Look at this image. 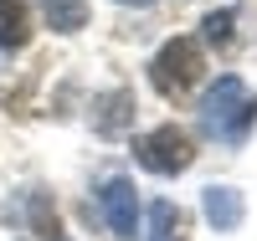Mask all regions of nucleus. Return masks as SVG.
Listing matches in <instances>:
<instances>
[{"label": "nucleus", "mask_w": 257, "mask_h": 241, "mask_svg": "<svg viewBox=\"0 0 257 241\" xmlns=\"http://www.w3.org/2000/svg\"><path fill=\"white\" fill-rule=\"evenodd\" d=\"M252 118H257V103L247 98L242 77H216V87L201 98V123H206V134H216V139L237 144L252 128Z\"/></svg>", "instance_id": "1"}, {"label": "nucleus", "mask_w": 257, "mask_h": 241, "mask_svg": "<svg viewBox=\"0 0 257 241\" xmlns=\"http://www.w3.org/2000/svg\"><path fill=\"white\" fill-rule=\"evenodd\" d=\"M196 77H201V47L185 41V36L165 41L160 57L149 62V82H155V93H165V98H180Z\"/></svg>", "instance_id": "2"}, {"label": "nucleus", "mask_w": 257, "mask_h": 241, "mask_svg": "<svg viewBox=\"0 0 257 241\" xmlns=\"http://www.w3.org/2000/svg\"><path fill=\"white\" fill-rule=\"evenodd\" d=\"M134 154L149 174H180V169H190V139L175 123H165V128H155V134H144L134 144Z\"/></svg>", "instance_id": "3"}, {"label": "nucleus", "mask_w": 257, "mask_h": 241, "mask_svg": "<svg viewBox=\"0 0 257 241\" xmlns=\"http://www.w3.org/2000/svg\"><path fill=\"white\" fill-rule=\"evenodd\" d=\"M98 200H103V215H108L113 236H134V231H139V190H134V180L113 174V180L103 185Z\"/></svg>", "instance_id": "4"}, {"label": "nucleus", "mask_w": 257, "mask_h": 241, "mask_svg": "<svg viewBox=\"0 0 257 241\" xmlns=\"http://www.w3.org/2000/svg\"><path fill=\"white\" fill-rule=\"evenodd\" d=\"M201 210H206V221L216 231H237L242 215H247V200H242V190H231V185H211L206 200H201Z\"/></svg>", "instance_id": "5"}, {"label": "nucleus", "mask_w": 257, "mask_h": 241, "mask_svg": "<svg viewBox=\"0 0 257 241\" xmlns=\"http://www.w3.org/2000/svg\"><path fill=\"white\" fill-rule=\"evenodd\" d=\"M128 123H134V93H123V87H113V93H103V98L93 103V128H98L103 139L123 134Z\"/></svg>", "instance_id": "6"}, {"label": "nucleus", "mask_w": 257, "mask_h": 241, "mask_svg": "<svg viewBox=\"0 0 257 241\" xmlns=\"http://www.w3.org/2000/svg\"><path fill=\"white\" fill-rule=\"evenodd\" d=\"M26 36H31V11H26V0H0V52L26 47Z\"/></svg>", "instance_id": "7"}, {"label": "nucleus", "mask_w": 257, "mask_h": 241, "mask_svg": "<svg viewBox=\"0 0 257 241\" xmlns=\"http://www.w3.org/2000/svg\"><path fill=\"white\" fill-rule=\"evenodd\" d=\"M41 11H47L52 31H62V36L88 26V0H41Z\"/></svg>", "instance_id": "8"}, {"label": "nucleus", "mask_w": 257, "mask_h": 241, "mask_svg": "<svg viewBox=\"0 0 257 241\" xmlns=\"http://www.w3.org/2000/svg\"><path fill=\"white\" fill-rule=\"evenodd\" d=\"M149 241H180V210L170 200L149 205Z\"/></svg>", "instance_id": "9"}, {"label": "nucleus", "mask_w": 257, "mask_h": 241, "mask_svg": "<svg viewBox=\"0 0 257 241\" xmlns=\"http://www.w3.org/2000/svg\"><path fill=\"white\" fill-rule=\"evenodd\" d=\"M231 26H237V11H211L206 16V41H216V47H226V41H231Z\"/></svg>", "instance_id": "10"}, {"label": "nucleus", "mask_w": 257, "mask_h": 241, "mask_svg": "<svg viewBox=\"0 0 257 241\" xmlns=\"http://www.w3.org/2000/svg\"><path fill=\"white\" fill-rule=\"evenodd\" d=\"M118 6H149V0H118Z\"/></svg>", "instance_id": "11"}]
</instances>
